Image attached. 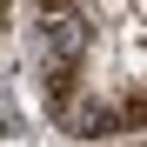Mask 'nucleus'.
<instances>
[{
  "label": "nucleus",
  "instance_id": "nucleus-1",
  "mask_svg": "<svg viewBox=\"0 0 147 147\" xmlns=\"http://www.w3.org/2000/svg\"><path fill=\"white\" fill-rule=\"evenodd\" d=\"M60 120H67V134H114V127H127V114L114 100H74Z\"/></svg>",
  "mask_w": 147,
  "mask_h": 147
}]
</instances>
